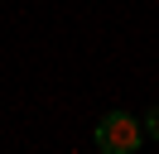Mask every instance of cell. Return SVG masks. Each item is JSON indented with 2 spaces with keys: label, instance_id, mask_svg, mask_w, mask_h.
Listing matches in <instances>:
<instances>
[{
  "label": "cell",
  "instance_id": "6da1fadb",
  "mask_svg": "<svg viewBox=\"0 0 159 154\" xmlns=\"http://www.w3.org/2000/svg\"><path fill=\"white\" fill-rule=\"evenodd\" d=\"M140 144H145V120H135L125 111L101 116V125H97V149L101 154H135Z\"/></svg>",
  "mask_w": 159,
  "mask_h": 154
},
{
  "label": "cell",
  "instance_id": "7a4b0ae2",
  "mask_svg": "<svg viewBox=\"0 0 159 154\" xmlns=\"http://www.w3.org/2000/svg\"><path fill=\"white\" fill-rule=\"evenodd\" d=\"M145 130H149V140H159V106L145 116Z\"/></svg>",
  "mask_w": 159,
  "mask_h": 154
}]
</instances>
